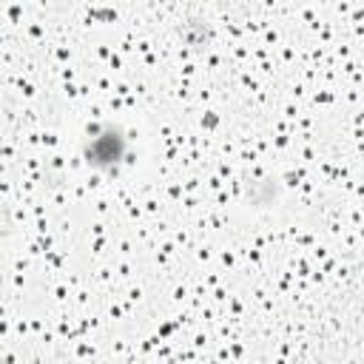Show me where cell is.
I'll return each mask as SVG.
<instances>
[{
    "label": "cell",
    "mask_w": 364,
    "mask_h": 364,
    "mask_svg": "<svg viewBox=\"0 0 364 364\" xmlns=\"http://www.w3.org/2000/svg\"><path fill=\"white\" fill-rule=\"evenodd\" d=\"M128 151H131L128 134L114 122L91 125L80 145L82 162L97 173H117L125 165Z\"/></svg>",
    "instance_id": "cell-1"
}]
</instances>
